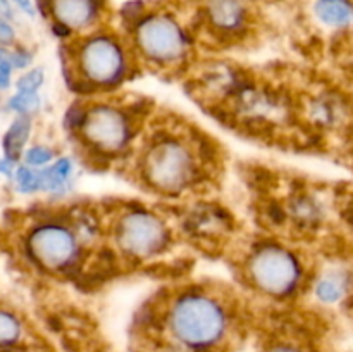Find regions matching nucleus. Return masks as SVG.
Here are the masks:
<instances>
[{"mask_svg":"<svg viewBox=\"0 0 353 352\" xmlns=\"http://www.w3.org/2000/svg\"><path fill=\"white\" fill-rule=\"evenodd\" d=\"M164 317L174 344L195 352L223 344L231 328L228 304L210 290L195 286L176 293L169 300Z\"/></svg>","mask_w":353,"mask_h":352,"instance_id":"obj_1","label":"nucleus"},{"mask_svg":"<svg viewBox=\"0 0 353 352\" xmlns=\"http://www.w3.org/2000/svg\"><path fill=\"white\" fill-rule=\"evenodd\" d=\"M202 175L199 148L190 135L164 131L150 138L140 155V176L164 195L185 193Z\"/></svg>","mask_w":353,"mask_h":352,"instance_id":"obj_2","label":"nucleus"},{"mask_svg":"<svg viewBox=\"0 0 353 352\" xmlns=\"http://www.w3.org/2000/svg\"><path fill=\"white\" fill-rule=\"evenodd\" d=\"M131 50L148 66L174 69L190 57L192 33L174 10H141L131 21Z\"/></svg>","mask_w":353,"mask_h":352,"instance_id":"obj_3","label":"nucleus"},{"mask_svg":"<svg viewBox=\"0 0 353 352\" xmlns=\"http://www.w3.org/2000/svg\"><path fill=\"white\" fill-rule=\"evenodd\" d=\"M133 50L112 31L93 30L76 41L74 81L85 90H109L121 85L131 71Z\"/></svg>","mask_w":353,"mask_h":352,"instance_id":"obj_4","label":"nucleus"},{"mask_svg":"<svg viewBox=\"0 0 353 352\" xmlns=\"http://www.w3.org/2000/svg\"><path fill=\"white\" fill-rule=\"evenodd\" d=\"M245 275L257 292L272 299H286L299 290L303 278V264L286 245L264 242L255 245L248 254Z\"/></svg>","mask_w":353,"mask_h":352,"instance_id":"obj_5","label":"nucleus"},{"mask_svg":"<svg viewBox=\"0 0 353 352\" xmlns=\"http://www.w3.org/2000/svg\"><path fill=\"white\" fill-rule=\"evenodd\" d=\"M112 238L121 255L133 261L157 257L171 242V228L161 214L134 206L124 209L112 223Z\"/></svg>","mask_w":353,"mask_h":352,"instance_id":"obj_6","label":"nucleus"},{"mask_svg":"<svg viewBox=\"0 0 353 352\" xmlns=\"http://www.w3.org/2000/svg\"><path fill=\"white\" fill-rule=\"evenodd\" d=\"M86 148L102 157H116L130 148L134 137V119L124 107L99 102L83 107L78 128Z\"/></svg>","mask_w":353,"mask_h":352,"instance_id":"obj_7","label":"nucleus"},{"mask_svg":"<svg viewBox=\"0 0 353 352\" xmlns=\"http://www.w3.org/2000/svg\"><path fill=\"white\" fill-rule=\"evenodd\" d=\"M83 245L74 224L62 219L40 221L26 237L28 257L47 273H71L78 268Z\"/></svg>","mask_w":353,"mask_h":352,"instance_id":"obj_8","label":"nucleus"},{"mask_svg":"<svg viewBox=\"0 0 353 352\" xmlns=\"http://www.w3.org/2000/svg\"><path fill=\"white\" fill-rule=\"evenodd\" d=\"M234 117L250 126H279L290 117V102L283 93L245 79L228 100Z\"/></svg>","mask_w":353,"mask_h":352,"instance_id":"obj_9","label":"nucleus"},{"mask_svg":"<svg viewBox=\"0 0 353 352\" xmlns=\"http://www.w3.org/2000/svg\"><path fill=\"white\" fill-rule=\"evenodd\" d=\"M43 14L52 21V28L61 37L81 35L99 30L107 10V0H40Z\"/></svg>","mask_w":353,"mask_h":352,"instance_id":"obj_10","label":"nucleus"},{"mask_svg":"<svg viewBox=\"0 0 353 352\" xmlns=\"http://www.w3.org/2000/svg\"><path fill=\"white\" fill-rule=\"evenodd\" d=\"M199 17L202 28L219 40L240 38L254 23L250 0H200Z\"/></svg>","mask_w":353,"mask_h":352,"instance_id":"obj_11","label":"nucleus"},{"mask_svg":"<svg viewBox=\"0 0 353 352\" xmlns=\"http://www.w3.org/2000/svg\"><path fill=\"white\" fill-rule=\"evenodd\" d=\"M243 81V76L236 69L216 62L203 69L202 75L195 79V85L200 95L205 97V100L226 104Z\"/></svg>","mask_w":353,"mask_h":352,"instance_id":"obj_12","label":"nucleus"},{"mask_svg":"<svg viewBox=\"0 0 353 352\" xmlns=\"http://www.w3.org/2000/svg\"><path fill=\"white\" fill-rule=\"evenodd\" d=\"M324 216L326 211L323 202L312 193H295L286 206V217H290L300 228H316L317 224L323 223Z\"/></svg>","mask_w":353,"mask_h":352,"instance_id":"obj_13","label":"nucleus"},{"mask_svg":"<svg viewBox=\"0 0 353 352\" xmlns=\"http://www.w3.org/2000/svg\"><path fill=\"white\" fill-rule=\"evenodd\" d=\"M309 114L310 119L319 126H338L347 117V106L340 97L323 93L309 104Z\"/></svg>","mask_w":353,"mask_h":352,"instance_id":"obj_14","label":"nucleus"},{"mask_svg":"<svg viewBox=\"0 0 353 352\" xmlns=\"http://www.w3.org/2000/svg\"><path fill=\"white\" fill-rule=\"evenodd\" d=\"M314 14L321 23L331 28H347L353 24V3L350 0H316Z\"/></svg>","mask_w":353,"mask_h":352,"instance_id":"obj_15","label":"nucleus"},{"mask_svg":"<svg viewBox=\"0 0 353 352\" xmlns=\"http://www.w3.org/2000/svg\"><path fill=\"white\" fill-rule=\"evenodd\" d=\"M228 223V216H224L216 207H199L188 217V228L192 233L199 237H217L224 230Z\"/></svg>","mask_w":353,"mask_h":352,"instance_id":"obj_16","label":"nucleus"},{"mask_svg":"<svg viewBox=\"0 0 353 352\" xmlns=\"http://www.w3.org/2000/svg\"><path fill=\"white\" fill-rule=\"evenodd\" d=\"M31 128H33V124H31L30 116H17L16 119L10 123V126L7 128L2 140L3 155H6V157L17 161V159L24 154V147H26L28 141H30Z\"/></svg>","mask_w":353,"mask_h":352,"instance_id":"obj_17","label":"nucleus"},{"mask_svg":"<svg viewBox=\"0 0 353 352\" xmlns=\"http://www.w3.org/2000/svg\"><path fill=\"white\" fill-rule=\"evenodd\" d=\"M348 276L345 273H326L314 285V293L317 300L324 304L340 302L348 292Z\"/></svg>","mask_w":353,"mask_h":352,"instance_id":"obj_18","label":"nucleus"},{"mask_svg":"<svg viewBox=\"0 0 353 352\" xmlns=\"http://www.w3.org/2000/svg\"><path fill=\"white\" fill-rule=\"evenodd\" d=\"M41 192H61L72 175V161L69 157H59L40 169Z\"/></svg>","mask_w":353,"mask_h":352,"instance_id":"obj_19","label":"nucleus"},{"mask_svg":"<svg viewBox=\"0 0 353 352\" xmlns=\"http://www.w3.org/2000/svg\"><path fill=\"white\" fill-rule=\"evenodd\" d=\"M23 335V324L19 317L10 311L0 309V347L14 345Z\"/></svg>","mask_w":353,"mask_h":352,"instance_id":"obj_20","label":"nucleus"},{"mask_svg":"<svg viewBox=\"0 0 353 352\" xmlns=\"http://www.w3.org/2000/svg\"><path fill=\"white\" fill-rule=\"evenodd\" d=\"M41 106V99L38 93H24L17 92L16 95H12L7 102L9 110L16 113L17 116H31L33 113H37Z\"/></svg>","mask_w":353,"mask_h":352,"instance_id":"obj_21","label":"nucleus"},{"mask_svg":"<svg viewBox=\"0 0 353 352\" xmlns=\"http://www.w3.org/2000/svg\"><path fill=\"white\" fill-rule=\"evenodd\" d=\"M14 179H16L17 188L23 193L41 192V175L40 169L30 168V166H19L14 171Z\"/></svg>","mask_w":353,"mask_h":352,"instance_id":"obj_22","label":"nucleus"},{"mask_svg":"<svg viewBox=\"0 0 353 352\" xmlns=\"http://www.w3.org/2000/svg\"><path fill=\"white\" fill-rule=\"evenodd\" d=\"M52 161H55V154L47 145H33L24 152V164L30 168L41 169L50 164Z\"/></svg>","mask_w":353,"mask_h":352,"instance_id":"obj_23","label":"nucleus"},{"mask_svg":"<svg viewBox=\"0 0 353 352\" xmlns=\"http://www.w3.org/2000/svg\"><path fill=\"white\" fill-rule=\"evenodd\" d=\"M45 83V72L41 68L30 69L28 72H24L16 83L17 92L24 93H38V90L41 88V85Z\"/></svg>","mask_w":353,"mask_h":352,"instance_id":"obj_24","label":"nucleus"},{"mask_svg":"<svg viewBox=\"0 0 353 352\" xmlns=\"http://www.w3.org/2000/svg\"><path fill=\"white\" fill-rule=\"evenodd\" d=\"M12 71L14 66L12 57H10V50H7L6 47H0V90L9 88Z\"/></svg>","mask_w":353,"mask_h":352,"instance_id":"obj_25","label":"nucleus"},{"mask_svg":"<svg viewBox=\"0 0 353 352\" xmlns=\"http://www.w3.org/2000/svg\"><path fill=\"white\" fill-rule=\"evenodd\" d=\"M16 40V30L12 26V21L0 19V47H9Z\"/></svg>","mask_w":353,"mask_h":352,"instance_id":"obj_26","label":"nucleus"},{"mask_svg":"<svg viewBox=\"0 0 353 352\" xmlns=\"http://www.w3.org/2000/svg\"><path fill=\"white\" fill-rule=\"evenodd\" d=\"M10 57H12V66L14 69H24L31 64L33 57H31L30 52L26 50H12L10 52Z\"/></svg>","mask_w":353,"mask_h":352,"instance_id":"obj_27","label":"nucleus"},{"mask_svg":"<svg viewBox=\"0 0 353 352\" xmlns=\"http://www.w3.org/2000/svg\"><path fill=\"white\" fill-rule=\"evenodd\" d=\"M10 2H12L21 12L26 14V16L33 17L34 14H37V3H34V0H10Z\"/></svg>","mask_w":353,"mask_h":352,"instance_id":"obj_28","label":"nucleus"},{"mask_svg":"<svg viewBox=\"0 0 353 352\" xmlns=\"http://www.w3.org/2000/svg\"><path fill=\"white\" fill-rule=\"evenodd\" d=\"M14 171H16V161H12V159L3 155V157L0 159V173L10 178V176H14Z\"/></svg>","mask_w":353,"mask_h":352,"instance_id":"obj_29","label":"nucleus"},{"mask_svg":"<svg viewBox=\"0 0 353 352\" xmlns=\"http://www.w3.org/2000/svg\"><path fill=\"white\" fill-rule=\"evenodd\" d=\"M0 19L14 21V9L10 0H0Z\"/></svg>","mask_w":353,"mask_h":352,"instance_id":"obj_30","label":"nucleus"},{"mask_svg":"<svg viewBox=\"0 0 353 352\" xmlns=\"http://www.w3.org/2000/svg\"><path fill=\"white\" fill-rule=\"evenodd\" d=\"M271 352H300V351L296 347H293V345L279 344V345H274V347L271 349Z\"/></svg>","mask_w":353,"mask_h":352,"instance_id":"obj_31","label":"nucleus"},{"mask_svg":"<svg viewBox=\"0 0 353 352\" xmlns=\"http://www.w3.org/2000/svg\"><path fill=\"white\" fill-rule=\"evenodd\" d=\"M350 219L353 221V204H352V207H350Z\"/></svg>","mask_w":353,"mask_h":352,"instance_id":"obj_32","label":"nucleus"}]
</instances>
